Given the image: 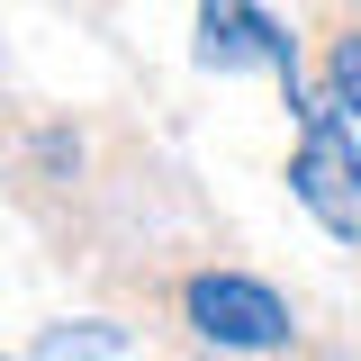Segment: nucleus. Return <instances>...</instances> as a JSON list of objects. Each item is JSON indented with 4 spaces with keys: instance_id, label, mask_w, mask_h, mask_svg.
Here are the masks:
<instances>
[{
    "instance_id": "f03ea898",
    "label": "nucleus",
    "mask_w": 361,
    "mask_h": 361,
    "mask_svg": "<svg viewBox=\"0 0 361 361\" xmlns=\"http://www.w3.org/2000/svg\"><path fill=\"white\" fill-rule=\"evenodd\" d=\"M289 190H298V208H307L325 235L361 244V145H353L343 127L298 135V154H289Z\"/></svg>"
},
{
    "instance_id": "39448f33",
    "label": "nucleus",
    "mask_w": 361,
    "mask_h": 361,
    "mask_svg": "<svg viewBox=\"0 0 361 361\" xmlns=\"http://www.w3.org/2000/svg\"><path fill=\"white\" fill-rule=\"evenodd\" d=\"M325 90H334L343 118H361V27H343V37L325 45Z\"/></svg>"
},
{
    "instance_id": "7ed1b4c3",
    "label": "nucleus",
    "mask_w": 361,
    "mask_h": 361,
    "mask_svg": "<svg viewBox=\"0 0 361 361\" xmlns=\"http://www.w3.org/2000/svg\"><path fill=\"white\" fill-rule=\"evenodd\" d=\"M199 63H208V73L271 63V73L289 82V73H298V45H289V27H280L271 9H253V0H199Z\"/></svg>"
},
{
    "instance_id": "f257e3e1",
    "label": "nucleus",
    "mask_w": 361,
    "mask_h": 361,
    "mask_svg": "<svg viewBox=\"0 0 361 361\" xmlns=\"http://www.w3.org/2000/svg\"><path fill=\"white\" fill-rule=\"evenodd\" d=\"M180 307H190V334L217 343V353H271V343H289L280 289L244 280V271H199V280L180 289Z\"/></svg>"
},
{
    "instance_id": "20e7f679",
    "label": "nucleus",
    "mask_w": 361,
    "mask_h": 361,
    "mask_svg": "<svg viewBox=\"0 0 361 361\" xmlns=\"http://www.w3.org/2000/svg\"><path fill=\"white\" fill-rule=\"evenodd\" d=\"M99 353H127L118 325H45L37 334V361H99Z\"/></svg>"
}]
</instances>
